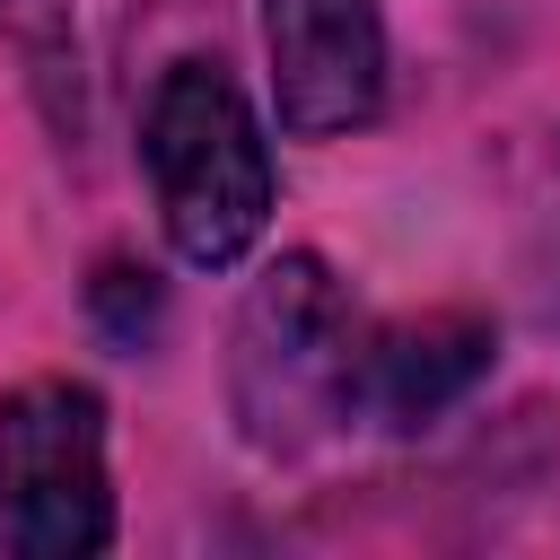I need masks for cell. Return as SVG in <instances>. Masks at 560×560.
<instances>
[{
	"instance_id": "obj_7",
	"label": "cell",
	"mask_w": 560,
	"mask_h": 560,
	"mask_svg": "<svg viewBox=\"0 0 560 560\" xmlns=\"http://www.w3.org/2000/svg\"><path fill=\"white\" fill-rule=\"evenodd\" d=\"M0 26H18V35H61V9H52V0H0Z\"/></svg>"
},
{
	"instance_id": "obj_1",
	"label": "cell",
	"mask_w": 560,
	"mask_h": 560,
	"mask_svg": "<svg viewBox=\"0 0 560 560\" xmlns=\"http://www.w3.org/2000/svg\"><path fill=\"white\" fill-rule=\"evenodd\" d=\"M140 158L166 210V236L184 262L228 271L262 219H271V149L254 131V105L236 96V79L219 61H175L149 96L140 122Z\"/></svg>"
},
{
	"instance_id": "obj_6",
	"label": "cell",
	"mask_w": 560,
	"mask_h": 560,
	"mask_svg": "<svg viewBox=\"0 0 560 560\" xmlns=\"http://www.w3.org/2000/svg\"><path fill=\"white\" fill-rule=\"evenodd\" d=\"M88 315H96V332H105V341L149 350V341H158V324H166V289H158V271H149V262L105 254V262H96V280H88Z\"/></svg>"
},
{
	"instance_id": "obj_5",
	"label": "cell",
	"mask_w": 560,
	"mask_h": 560,
	"mask_svg": "<svg viewBox=\"0 0 560 560\" xmlns=\"http://www.w3.org/2000/svg\"><path fill=\"white\" fill-rule=\"evenodd\" d=\"M490 315L438 306V315H402L385 332H359L350 350V411L376 429H429L446 402H464L490 376Z\"/></svg>"
},
{
	"instance_id": "obj_3",
	"label": "cell",
	"mask_w": 560,
	"mask_h": 560,
	"mask_svg": "<svg viewBox=\"0 0 560 560\" xmlns=\"http://www.w3.org/2000/svg\"><path fill=\"white\" fill-rule=\"evenodd\" d=\"M0 534L26 560H79L114 542L105 402L88 385L26 376L0 394Z\"/></svg>"
},
{
	"instance_id": "obj_4",
	"label": "cell",
	"mask_w": 560,
	"mask_h": 560,
	"mask_svg": "<svg viewBox=\"0 0 560 560\" xmlns=\"http://www.w3.org/2000/svg\"><path fill=\"white\" fill-rule=\"evenodd\" d=\"M280 131L332 140L385 105V18L376 0H262Z\"/></svg>"
},
{
	"instance_id": "obj_2",
	"label": "cell",
	"mask_w": 560,
	"mask_h": 560,
	"mask_svg": "<svg viewBox=\"0 0 560 560\" xmlns=\"http://www.w3.org/2000/svg\"><path fill=\"white\" fill-rule=\"evenodd\" d=\"M350 350H359V324H350L341 280L315 254H280L254 280L236 315V350H228V394H236L245 438L262 455L315 446L350 411Z\"/></svg>"
}]
</instances>
